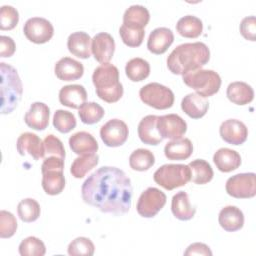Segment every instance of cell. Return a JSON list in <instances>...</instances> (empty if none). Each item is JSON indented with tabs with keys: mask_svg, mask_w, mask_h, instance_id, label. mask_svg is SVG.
I'll list each match as a JSON object with an SVG mask.
<instances>
[{
	"mask_svg": "<svg viewBox=\"0 0 256 256\" xmlns=\"http://www.w3.org/2000/svg\"><path fill=\"white\" fill-rule=\"evenodd\" d=\"M210 59L208 46L200 41L178 45L167 57V67L177 75L200 69Z\"/></svg>",
	"mask_w": 256,
	"mask_h": 256,
	"instance_id": "obj_2",
	"label": "cell"
},
{
	"mask_svg": "<svg viewBox=\"0 0 256 256\" xmlns=\"http://www.w3.org/2000/svg\"><path fill=\"white\" fill-rule=\"evenodd\" d=\"M16 50V44L10 36H0V57H11Z\"/></svg>",
	"mask_w": 256,
	"mask_h": 256,
	"instance_id": "obj_46",
	"label": "cell"
},
{
	"mask_svg": "<svg viewBox=\"0 0 256 256\" xmlns=\"http://www.w3.org/2000/svg\"><path fill=\"white\" fill-rule=\"evenodd\" d=\"M119 34L124 44L129 47H138L141 45L144 39L145 31L142 28L122 24L119 28Z\"/></svg>",
	"mask_w": 256,
	"mask_h": 256,
	"instance_id": "obj_39",
	"label": "cell"
},
{
	"mask_svg": "<svg viewBox=\"0 0 256 256\" xmlns=\"http://www.w3.org/2000/svg\"><path fill=\"white\" fill-rule=\"evenodd\" d=\"M81 121L85 124L91 125L99 122L105 114L101 105L96 102H85L78 111Z\"/></svg>",
	"mask_w": 256,
	"mask_h": 256,
	"instance_id": "obj_37",
	"label": "cell"
},
{
	"mask_svg": "<svg viewBox=\"0 0 256 256\" xmlns=\"http://www.w3.org/2000/svg\"><path fill=\"white\" fill-rule=\"evenodd\" d=\"M167 197L164 192L156 187H148L138 198L137 212L145 218L154 217L166 204Z\"/></svg>",
	"mask_w": 256,
	"mask_h": 256,
	"instance_id": "obj_8",
	"label": "cell"
},
{
	"mask_svg": "<svg viewBox=\"0 0 256 256\" xmlns=\"http://www.w3.org/2000/svg\"><path fill=\"white\" fill-rule=\"evenodd\" d=\"M91 38L84 31L73 32L68 36L67 47L74 56L87 59L91 56Z\"/></svg>",
	"mask_w": 256,
	"mask_h": 256,
	"instance_id": "obj_23",
	"label": "cell"
},
{
	"mask_svg": "<svg viewBox=\"0 0 256 256\" xmlns=\"http://www.w3.org/2000/svg\"><path fill=\"white\" fill-rule=\"evenodd\" d=\"M81 195L85 203L104 213L125 214L131 207V180L117 167L102 166L84 181Z\"/></svg>",
	"mask_w": 256,
	"mask_h": 256,
	"instance_id": "obj_1",
	"label": "cell"
},
{
	"mask_svg": "<svg viewBox=\"0 0 256 256\" xmlns=\"http://www.w3.org/2000/svg\"><path fill=\"white\" fill-rule=\"evenodd\" d=\"M153 178L164 189L173 190L191 180V171L185 164H164L154 172Z\"/></svg>",
	"mask_w": 256,
	"mask_h": 256,
	"instance_id": "obj_6",
	"label": "cell"
},
{
	"mask_svg": "<svg viewBox=\"0 0 256 256\" xmlns=\"http://www.w3.org/2000/svg\"><path fill=\"white\" fill-rule=\"evenodd\" d=\"M191 171V181L198 185L210 182L214 172L211 165L204 159H195L188 164Z\"/></svg>",
	"mask_w": 256,
	"mask_h": 256,
	"instance_id": "obj_32",
	"label": "cell"
},
{
	"mask_svg": "<svg viewBox=\"0 0 256 256\" xmlns=\"http://www.w3.org/2000/svg\"><path fill=\"white\" fill-rule=\"evenodd\" d=\"M150 20V13L148 9L140 4H134L129 6L123 14V24L142 28L148 24Z\"/></svg>",
	"mask_w": 256,
	"mask_h": 256,
	"instance_id": "obj_30",
	"label": "cell"
},
{
	"mask_svg": "<svg viewBox=\"0 0 256 256\" xmlns=\"http://www.w3.org/2000/svg\"><path fill=\"white\" fill-rule=\"evenodd\" d=\"M183 82L202 97H210L217 93L221 86V77L214 70L197 69L182 75Z\"/></svg>",
	"mask_w": 256,
	"mask_h": 256,
	"instance_id": "obj_5",
	"label": "cell"
},
{
	"mask_svg": "<svg viewBox=\"0 0 256 256\" xmlns=\"http://www.w3.org/2000/svg\"><path fill=\"white\" fill-rule=\"evenodd\" d=\"M213 161L221 172H231L241 165L240 154L230 148H220L213 155Z\"/></svg>",
	"mask_w": 256,
	"mask_h": 256,
	"instance_id": "obj_25",
	"label": "cell"
},
{
	"mask_svg": "<svg viewBox=\"0 0 256 256\" xmlns=\"http://www.w3.org/2000/svg\"><path fill=\"white\" fill-rule=\"evenodd\" d=\"M18 250L22 256H43L46 253L45 244L35 236L23 239L19 244Z\"/></svg>",
	"mask_w": 256,
	"mask_h": 256,
	"instance_id": "obj_38",
	"label": "cell"
},
{
	"mask_svg": "<svg viewBox=\"0 0 256 256\" xmlns=\"http://www.w3.org/2000/svg\"><path fill=\"white\" fill-rule=\"evenodd\" d=\"M67 251L71 256H92L95 246L89 238L77 237L70 242Z\"/></svg>",
	"mask_w": 256,
	"mask_h": 256,
	"instance_id": "obj_41",
	"label": "cell"
},
{
	"mask_svg": "<svg viewBox=\"0 0 256 256\" xmlns=\"http://www.w3.org/2000/svg\"><path fill=\"white\" fill-rule=\"evenodd\" d=\"M54 72L60 80L73 81L82 77L84 73V66L73 58L62 57L56 62Z\"/></svg>",
	"mask_w": 256,
	"mask_h": 256,
	"instance_id": "obj_18",
	"label": "cell"
},
{
	"mask_svg": "<svg viewBox=\"0 0 256 256\" xmlns=\"http://www.w3.org/2000/svg\"><path fill=\"white\" fill-rule=\"evenodd\" d=\"M240 33L242 36L250 41H255L256 39V20L254 15L244 17L240 22Z\"/></svg>",
	"mask_w": 256,
	"mask_h": 256,
	"instance_id": "obj_45",
	"label": "cell"
},
{
	"mask_svg": "<svg viewBox=\"0 0 256 256\" xmlns=\"http://www.w3.org/2000/svg\"><path fill=\"white\" fill-rule=\"evenodd\" d=\"M155 163L154 154L144 148L134 150L129 156V165L133 170L146 171L151 168Z\"/></svg>",
	"mask_w": 256,
	"mask_h": 256,
	"instance_id": "obj_35",
	"label": "cell"
},
{
	"mask_svg": "<svg viewBox=\"0 0 256 256\" xmlns=\"http://www.w3.org/2000/svg\"><path fill=\"white\" fill-rule=\"evenodd\" d=\"M40 205L33 198L22 199L17 206V213L19 218L26 223L37 220L40 216Z\"/></svg>",
	"mask_w": 256,
	"mask_h": 256,
	"instance_id": "obj_36",
	"label": "cell"
},
{
	"mask_svg": "<svg viewBox=\"0 0 256 256\" xmlns=\"http://www.w3.org/2000/svg\"><path fill=\"white\" fill-rule=\"evenodd\" d=\"M1 114L11 113L21 100L23 86L17 70L10 64L0 63Z\"/></svg>",
	"mask_w": 256,
	"mask_h": 256,
	"instance_id": "obj_4",
	"label": "cell"
},
{
	"mask_svg": "<svg viewBox=\"0 0 256 256\" xmlns=\"http://www.w3.org/2000/svg\"><path fill=\"white\" fill-rule=\"evenodd\" d=\"M157 115H147L138 124V136L147 145H158L163 138L157 129Z\"/></svg>",
	"mask_w": 256,
	"mask_h": 256,
	"instance_id": "obj_20",
	"label": "cell"
},
{
	"mask_svg": "<svg viewBox=\"0 0 256 256\" xmlns=\"http://www.w3.org/2000/svg\"><path fill=\"white\" fill-rule=\"evenodd\" d=\"M115 51V41L113 37L107 32H100L96 34L91 40V52L96 61L108 63Z\"/></svg>",
	"mask_w": 256,
	"mask_h": 256,
	"instance_id": "obj_13",
	"label": "cell"
},
{
	"mask_svg": "<svg viewBox=\"0 0 256 256\" xmlns=\"http://www.w3.org/2000/svg\"><path fill=\"white\" fill-rule=\"evenodd\" d=\"M69 146L70 149L78 155L96 153L99 148L94 136L86 131H79L70 136Z\"/></svg>",
	"mask_w": 256,
	"mask_h": 256,
	"instance_id": "obj_22",
	"label": "cell"
},
{
	"mask_svg": "<svg viewBox=\"0 0 256 256\" xmlns=\"http://www.w3.org/2000/svg\"><path fill=\"white\" fill-rule=\"evenodd\" d=\"M209 108V102L205 97L197 93H189L181 101V109L193 119L203 117Z\"/></svg>",
	"mask_w": 256,
	"mask_h": 256,
	"instance_id": "obj_24",
	"label": "cell"
},
{
	"mask_svg": "<svg viewBox=\"0 0 256 256\" xmlns=\"http://www.w3.org/2000/svg\"><path fill=\"white\" fill-rule=\"evenodd\" d=\"M176 30L183 37L196 38L203 31V23L197 16L185 15L177 21Z\"/></svg>",
	"mask_w": 256,
	"mask_h": 256,
	"instance_id": "obj_31",
	"label": "cell"
},
{
	"mask_svg": "<svg viewBox=\"0 0 256 256\" xmlns=\"http://www.w3.org/2000/svg\"><path fill=\"white\" fill-rule=\"evenodd\" d=\"M99 162V156L96 153L80 155L74 159L70 172L75 178H83L92 168H94Z\"/></svg>",
	"mask_w": 256,
	"mask_h": 256,
	"instance_id": "obj_34",
	"label": "cell"
},
{
	"mask_svg": "<svg viewBox=\"0 0 256 256\" xmlns=\"http://www.w3.org/2000/svg\"><path fill=\"white\" fill-rule=\"evenodd\" d=\"M44 151H45V157L55 156L62 159H65V149L63 146L62 141L56 137L53 134L47 135L44 140Z\"/></svg>",
	"mask_w": 256,
	"mask_h": 256,
	"instance_id": "obj_43",
	"label": "cell"
},
{
	"mask_svg": "<svg viewBox=\"0 0 256 256\" xmlns=\"http://www.w3.org/2000/svg\"><path fill=\"white\" fill-rule=\"evenodd\" d=\"M24 35L28 40L36 44L48 42L53 34L54 27L52 23L43 17H31L23 26Z\"/></svg>",
	"mask_w": 256,
	"mask_h": 256,
	"instance_id": "obj_10",
	"label": "cell"
},
{
	"mask_svg": "<svg viewBox=\"0 0 256 256\" xmlns=\"http://www.w3.org/2000/svg\"><path fill=\"white\" fill-rule=\"evenodd\" d=\"M49 169H64V159L55 157V156H50V157H45L44 161L41 165V172H44Z\"/></svg>",
	"mask_w": 256,
	"mask_h": 256,
	"instance_id": "obj_48",
	"label": "cell"
},
{
	"mask_svg": "<svg viewBox=\"0 0 256 256\" xmlns=\"http://www.w3.org/2000/svg\"><path fill=\"white\" fill-rule=\"evenodd\" d=\"M128 135V126L120 119H110L100 128V137L108 147L121 146L126 142Z\"/></svg>",
	"mask_w": 256,
	"mask_h": 256,
	"instance_id": "obj_11",
	"label": "cell"
},
{
	"mask_svg": "<svg viewBox=\"0 0 256 256\" xmlns=\"http://www.w3.org/2000/svg\"><path fill=\"white\" fill-rule=\"evenodd\" d=\"M171 210L173 215L182 221L190 220L196 213V207L192 206L189 196L184 191H179L172 197Z\"/></svg>",
	"mask_w": 256,
	"mask_h": 256,
	"instance_id": "obj_26",
	"label": "cell"
},
{
	"mask_svg": "<svg viewBox=\"0 0 256 256\" xmlns=\"http://www.w3.org/2000/svg\"><path fill=\"white\" fill-rule=\"evenodd\" d=\"M87 99V92L80 84L63 86L59 91V101L62 105L73 109H79Z\"/></svg>",
	"mask_w": 256,
	"mask_h": 256,
	"instance_id": "obj_19",
	"label": "cell"
},
{
	"mask_svg": "<svg viewBox=\"0 0 256 256\" xmlns=\"http://www.w3.org/2000/svg\"><path fill=\"white\" fill-rule=\"evenodd\" d=\"M42 187L48 195H58L65 187V177L61 169H49L42 172Z\"/></svg>",
	"mask_w": 256,
	"mask_h": 256,
	"instance_id": "obj_29",
	"label": "cell"
},
{
	"mask_svg": "<svg viewBox=\"0 0 256 256\" xmlns=\"http://www.w3.org/2000/svg\"><path fill=\"white\" fill-rule=\"evenodd\" d=\"M50 109L43 102H34L24 115L25 123L34 130H44L49 124Z\"/></svg>",
	"mask_w": 256,
	"mask_h": 256,
	"instance_id": "obj_16",
	"label": "cell"
},
{
	"mask_svg": "<svg viewBox=\"0 0 256 256\" xmlns=\"http://www.w3.org/2000/svg\"><path fill=\"white\" fill-rule=\"evenodd\" d=\"M184 255H205V256H211L212 251L210 250L209 246H207L204 243L196 242L189 245L184 252Z\"/></svg>",
	"mask_w": 256,
	"mask_h": 256,
	"instance_id": "obj_47",
	"label": "cell"
},
{
	"mask_svg": "<svg viewBox=\"0 0 256 256\" xmlns=\"http://www.w3.org/2000/svg\"><path fill=\"white\" fill-rule=\"evenodd\" d=\"M16 147L17 151L22 156L29 154L35 160L44 158L45 156L43 141L38 135L32 132H24L20 134L16 142Z\"/></svg>",
	"mask_w": 256,
	"mask_h": 256,
	"instance_id": "obj_15",
	"label": "cell"
},
{
	"mask_svg": "<svg viewBox=\"0 0 256 256\" xmlns=\"http://www.w3.org/2000/svg\"><path fill=\"white\" fill-rule=\"evenodd\" d=\"M221 138L232 145L244 143L248 137V128L238 119H227L219 127Z\"/></svg>",
	"mask_w": 256,
	"mask_h": 256,
	"instance_id": "obj_14",
	"label": "cell"
},
{
	"mask_svg": "<svg viewBox=\"0 0 256 256\" xmlns=\"http://www.w3.org/2000/svg\"><path fill=\"white\" fill-rule=\"evenodd\" d=\"M218 221L220 226L225 231L234 232L243 227L244 214L240 208L233 205H228L220 210Z\"/></svg>",
	"mask_w": 256,
	"mask_h": 256,
	"instance_id": "obj_21",
	"label": "cell"
},
{
	"mask_svg": "<svg viewBox=\"0 0 256 256\" xmlns=\"http://www.w3.org/2000/svg\"><path fill=\"white\" fill-rule=\"evenodd\" d=\"M228 99L237 105H245L250 103L254 98V90L246 82L235 81L231 82L226 90Z\"/></svg>",
	"mask_w": 256,
	"mask_h": 256,
	"instance_id": "obj_27",
	"label": "cell"
},
{
	"mask_svg": "<svg viewBox=\"0 0 256 256\" xmlns=\"http://www.w3.org/2000/svg\"><path fill=\"white\" fill-rule=\"evenodd\" d=\"M19 21V13L11 5H3L0 9V29L11 30Z\"/></svg>",
	"mask_w": 256,
	"mask_h": 256,
	"instance_id": "obj_42",
	"label": "cell"
},
{
	"mask_svg": "<svg viewBox=\"0 0 256 256\" xmlns=\"http://www.w3.org/2000/svg\"><path fill=\"white\" fill-rule=\"evenodd\" d=\"M157 129L163 139H178L181 138L186 130L187 123L178 114H166L158 116Z\"/></svg>",
	"mask_w": 256,
	"mask_h": 256,
	"instance_id": "obj_12",
	"label": "cell"
},
{
	"mask_svg": "<svg viewBox=\"0 0 256 256\" xmlns=\"http://www.w3.org/2000/svg\"><path fill=\"white\" fill-rule=\"evenodd\" d=\"M193 144L188 138H178L169 141L164 147V154L169 160H185L191 156Z\"/></svg>",
	"mask_w": 256,
	"mask_h": 256,
	"instance_id": "obj_28",
	"label": "cell"
},
{
	"mask_svg": "<svg viewBox=\"0 0 256 256\" xmlns=\"http://www.w3.org/2000/svg\"><path fill=\"white\" fill-rule=\"evenodd\" d=\"M76 118L72 112L58 109L53 115V126L61 133H68L76 127Z\"/></svg>",
	"mask_w": 256,
	"mask_h": 256,
	"instance_id": "obj_40",
	"label": "cell"
},
{
	"mask_svg": "<svg viewBox=\"0 0 256 256\" xmlns=\"http://www.w3.org/2000/svg\"><path fill=\"white\" fill-rule=\"evenodd\" d=\"M139 96L144 104L159 110L170 108L175 99L173 91L158 82H151L141 87Z\"/></svg>",
	"mask_w": 256,
	"mask_h": 256,
	"instance_id": "obj_7",
	"label": "cell"
},
{
	"mask_svg": "<svg viewBox=\"0 0 256 256\" xmlns=\"http://www.w3.org/2000/svg\"><path fill=\"white\" fill-rule=\"evenodd\" d=\"M92 82L98 97L105 102H117L123 96V85L119 82V70L111 63H102L92 74Z\"/></svg>",
	"mask_w": 256,
	"mask_h": 256,
	"instance_id": "obj_3",
	"label": "cell"
},
{
	"mask_svg": "<svg viewBox=\"0 0 256 256\" xmlns=\"http://www.w3.org/2000/svg\"><path fill=\"white\" fill-rule=\"evenodd\" d=\"M174 41V34L170 28L157 27L152 30L147 40V48L153 54H163Z\"/></svg>",
	"mask_w": 256,
	"mask_h": 256,
	"instance_id": "obj_17",
	"label": "cell"
},
{
	"mask_svg": "<svg viewBox=\"0 0 256 256\" xmlns=\"http://www.w3.org/2000/svg\"><path fill=\"white\" fill-rule=\"evenodd\" d=\"M17 230V221L15 216L6 210L0 211V237L10 238Z\"/></svg>",
	"mask_w": 256,
	"mask_h": 256,
	"instance_id": "obj_44",
	"label": "cell"
},
{
	"mask_svg": "<svg viewBox=\"0 0 256 256\" xmlns=\"http://www.w3.org/2000/svg\"><path fill=\"white\" fill-rule=\"evenodd\" d=\"M226 192L234 198H252L256 195V174L239 173L227 179Z\"/></svg>",
	"mask_w": 256,
	"mask_h": 256,
	"instance_id": "obj_9",
	"label": "cell"
},
{
	"mask_svg": "<svg viewBox=\"0 0 256 256\" xmlns=\"http://www.w3.org/2000/svg\"><path fill=\"white\" fill-rule=\"evenodd\" d=\"M125 73L131 81L140 82L149 76L150 64L143 58H132L125 65Z\"/></svg>",
	"mask_w": 256,
	"mask_h": 256,
	"instance_id": "obj_33",
	"label": "cell"
}]
</instances>
